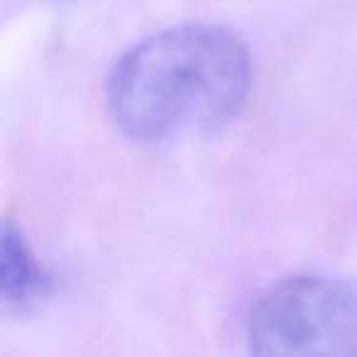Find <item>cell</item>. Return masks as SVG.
I'll use <instances>...</instances> for the list:
<instances>
[{"label":"cell","mask_w":357,"mask_h":357,"mask_svg":"<svg viewBox=\"0 0 357 357\" xmlns=\"http://www.w3.org/2000/svg\"><path fill=\"white\" fill-rule=\"evenodd\" d=\"M252 84L248 47L235 32L184 22L144 37L105 81V105L128 137L167 142L213 132L240 113Z\"/></svg>","instance_id":"obj_1"},{"label":"cell","mask_w":357,"mask_h":357,"mask_svg":"<svg viewBox=\"0 0 357 357\" xmlns=\"http://www.w3.org/2000/svg\"><path fill=\"white\" fill-rule=\"evenodd\" d=\"M257 355H357V287L328 274H296L269 287L248 321Z\"/></svg>","instance_id":"obj_2"},{"label":"cell","mask_w":357,"mask_h":357,"mask_svg":"<svg viewBox=\"0 0 357 357\" xmlns=\"http://www.w3.org/2000/svg\"><path fill=\"white\" fill-rule=\"evenodd\" d=\"M0 257H3V279H0V294L6 303H22L32 298L45 287V274L37 267L25 235L20 228L6 220L3 223V243H0Z\"/></svg>","instance_id":"obj_3"}]
</instances>
